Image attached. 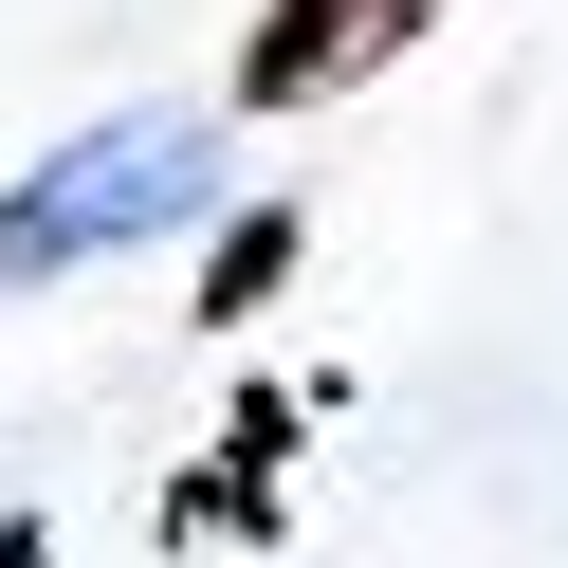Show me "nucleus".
<instances>
[{"label":"nucleus","mask_w":568,"mask_h":568,"mask_svg":"<svg viewBox=\"0 0 568 568\" xmlns=\"http://www.w3.org/2000/svg\"><path fill=\"white\" fill-rule=\"evenodd\" d=\"M202 202H221V111H111V129H74L55 165L0 184V294L92 275V257H129V239L202 221Z\"/></svg>","instance_id":"1"},{"label":"nucleus","mask_w":568,"mask_h":568,"mask_svg":"<svg viewBox=\"0 0 568 568\" xmlns=\"http://www.w3.org/2000/svg\"><path fill=\"white\" fill-rule=\"evenodd\" d=\"M422 19H440V0H257V38H239V111H331V92H367Z\"/></svg>","instance_id":"2"},{"label":"nucleus","mask_w":568,"mask_h":568,"mask_svg":"<svg viewBox=\"0 0 568 568\" xmlns=\"http://www.w3.org/2000/svg\"><path fill=\"white\" fill-rule=\"evenodd\" d=\"M294 239H312L294 202H239V221H221V257H202V331H239V312H257L275 275H294Z\"/></svg>","instance_id":"3"},{"label":"nucleus","mask_w":568,"mask_h":568,"mask_svg":"<svg viewBox=\"0 0 568 568\" xmlns=\"http://www.w3.org/2000/svg\"><path fill=\"white\" fill-rule=\"evenodd\" d=\"M0 568H55V531H38V514H0Z\"/></svg>","instance_id":"4"}]
</instances>
